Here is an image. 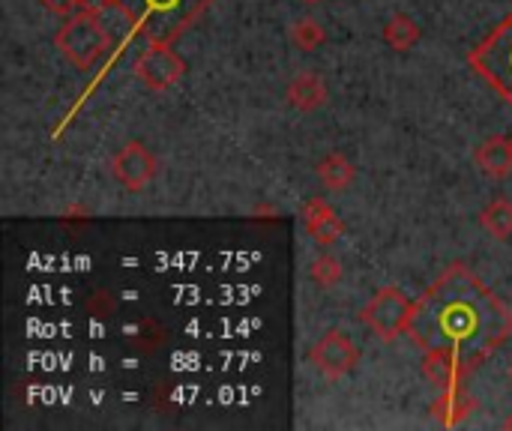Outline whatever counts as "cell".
<instances>
[{"mask_svg": "<svg viewBox=\"0 0 512 431\" xmlns=\"http://www.w3.org/2000/svg\"><path fill=\"white\" fill-rule=\"evenodd\" d=\"M54 45L75 69L87 72L111 48V36H108V27L99 21L96 12L78 9L75 15H69L60 24V30L54 33Z\"/></svg>", "mask_w": 512, "mask_h": 431, "instance_id": "3957f363", "label": "cell"}, {"mask_svg": "<svg viewBox=\"0 0 512 431\" xmlns=\"http://www.w3.org/2000/svg\"><path fill=\"white\" fill-rule=\"evenodd\" d=\"M309 360L315 363L318 372H324L330 381H339L345 375H351L360 363V351L357 345L342 333V330H330L321 336V342L309 351Z\"/></svg>", "mask_w": 512, "mask_h": 431, "instance_id": "52a82bcc", "label": "cell"}, {"mask_svg": "<svg viewBox=\"0 0 512 431\" xmlns=\"http://www.w3.org/2000/svg\"><path fill=\"white\" fill-rule=\"evenodd\" d=\"M504 429L512 431V414H510V417H507V423H504Z\"/></svg>", "mask_w": 512, "mask_h": 431, "instance_id": "603a6c76", "label": "cell"}, {"mask_svg": "<svg viewBox=\"0 0 512 431\" xmlns=\"http://www.w3.org/2000/svg\"><path fill=\"white\" fill-rule=\"evenodd\" d=\"M135 75L147 90L165 93L186 75V60L165 42H147V48L135 60Z\"/></svg>", "mask_w": 512, "mask_h": 431, "instance_id": "8992f818", "label": "cell"}, {"mask_svg": "<svg viewBox=\"0 0 512 431\" xmlns=\"http://www.w3.org/2000/svg\"><path fill=\"white\" fill-rule=\"evenodd\" d=\"M162 339H165V333L153 321H141V324H135L129 330V345L138 348V351H144V354H153L162 345Z\"/></svg>", "mask_w": 512, "mask_h": 431, "instance_id": "2e32d148", "label": "cell"}, {"mask_svg": "<svg viewBox=\"0 0 512 431\" xmlns=\"http://www.w3.org/2000/svg\"><path fill=\"white\" fill-rule=\"evenodd\" d=\"M510 381H512V366H510Z\"/></svg>", "mask_w": 512, "mask_h": 431, "instance_id": "d4e9b609", "label": "cell"}, {"mask_svg": "<svg viewBox=\"0 0 512 431\" xmlns=\"http://www.w3.org/2000/svg\"><path fill=\"white\" fill-rule=\"evenodd\" d=\"M318 177H321V183H324L327 189H333V192H345V189L354 183L357 168L348 162V156H345V153H330V156H324V159L318 162Z\"/></svg>", "mask_w": 512, "mask_h": 431, "instance_id": "4fadbf2b", "label": "cell"}, {"mask_svg": "<svg viewBox=\"0 0 512 431\" xmlns=\"http://www.w3.org/2000/svg\"><path fill=\"white\" fill-rule=\"evenodd\" d=\"M111 171L117 177V183L129 192H141L153 183L156 177V156L141 144V141H126L114 162H111Z\"/></svg>", "mask_w": 512, "mask_h": 431, "instance_id": "ba28073f", "label": "cell"}, {"mask_svg": "<svg viewBox=\"0 0 512 431\" xmlns=\"http://www.w3.org/2000/svg\"><path fill=\"white\" fill-rule=\"evenodd\" d=\"M291 42H294L300 51H315L318 45L327 42V30H324L318 21L303 18V21H297V24L291 27Z\"/></svg>", "mask_w": 512, "mask_h": 431, "instance_id": "9a60e30c", "label": "cell"}, {"mask_svg": "<svg viewBox=\"0 0 512 431\" xmlns=\"http://www.w3.org/2000/svg\"><path fill=\"white\" fill-rule=\"evenodd\" d=\"M411 315H414V303L393 285L375 291V297L363 306L360 312V321L384 342H396L402 333H408V324H411Z\"/></svg>", "mask_w": 512, "mask_h": 431, "instance_id": "5b68a950", "label": "cell"}, {"mask_svg": "<svg viewBox=\"0 0 512 431\" xmlns=\"http://www.w3.org/2000/svg\"><path fill=\"white\" fill-rule=\"evenodd\" d=\"M468 66L512 105V12L468 54Z\"/></svg>", "mask_w": 512, "mask_h": 431, "instance_id": "277c9868", "label": "cell"}, {"mask_svg": "<svg viewBox=\"0 0 512 431\" xmlns=\"http://www.w3.org/2000/svg\"><path fill=\"white\" fill-rule=\"evenodd\" d=\"M477 165L483 174H489L492 180H504L512 174V138L507 135H492L486 138L477 153H474Z\"/></svg>", "mask_w": 512, "mask_h": 431, "instance_id": "9c48e42d", "label": "cell"}, {"mask_svg": "<svg viewBox=\"0 0 512 431\" xmlns=\"http://www.w3.org/2000/svg\"><path fill=\"white\" fill-rule=\"evenodd\" d=\"M288 105H294L297 111H318L327 102V84L318 72H300L288 90H285Z\"/></svg>", "mask_w": 512, "mask_h": 431, "instance_id": "30bf717a", "label": "cell"}, {"mask_svg": "<svg viewBox=\"0 0 512 431\" xmlns=\"http://www.w3.org/2000/svg\"><path fill=\"white\" fill-rule=\"evenodd\" d=\"M342 234H345V225H342V219H339L336 213H333L330 219H324V222L312 231V237H315V240H318V246H324V249H327V246H333Z\"/></svg>", "mask_w": 512, "mask_h": 431, "instance_id": "d6986e66", "label": "cell"}, {"mask_svg": "<svg viewBox=\"0 0 512 431\" xmlns=\"http://www.w3.org/2000/svg\"><path fill=\"white\" fill-rule=\"evenodd\" d=\"M312 279H315L318 285H324V288H333V285L342 279V264H339V258H333V255L315 258V261H312Z\"/></svg>", "mask_w": 512, "mask_h": 431, "instance_id": "e0dca14e", "label": "cell"}, {"mask_svg": "<svg viewBox=\"0 0 512 431\" xmlns=\"http://www.w3.org/2000/svg\"><path fill=\"white\" fill-rule=\"evenodd\" d=\"M480 225L495 237V240H510L512 237V201L510 198H492L483 213Z\"/></svg>", "mask_w": 512, "mask_h": 431, "instance_id": "5bb4252c", "label": "cell"}, {"mask_svg": "<svg viewBox=\"0 0 512 431\" xmlns=\"http://www.w3.org/2000/svg\"><path fill=\"white\" fill-rule=\"evenodd\" d=\"M474 399L462 390V387H453V390H444V396L432 405V414L444 423V426H459L471 411H474Z\"/></svg>", "mask_w": 512, "mask_h": 431, "instance_id": "8fae6325", "label": "cell"}, {"mask_svg": "<svg viewBox=\"0 0 512 431\" xmlns=\"http://www.w3.org/2000/svg\"><path fill=\"white\" fill-rule=\"evenodd\" d=\"M408 336L423 357H444L465 378L510 342L512 309L468 264L456 261L414 303Z\"/></svg>", "mask_w": 512, "mask_h": 431, "instance_id": "6da1fadb", "label": "cell"}, {"mask_svg": "<svg viewBox=\"0 0 512 431\" xmlns=\"http://www.w3.org/2000/svg\"><path fill=\"white\" fill-rule=\"evenodd\" d=\"M117 6H123V0H81V9L96 12V15L111 12V9H117Z\"/></svg>", "mask_w": 512, "mask_h": 431, "instance_id": "44dd1931", "label": "cell"}, {"mask_svg": "<svg viewBox=\"0 0 512 431\" xmlns=\"http://www.w3.org/2000/svg\"><path fill=\"white\" fill-rule=\"evenodd\" d=\"M303 3H321V0H303Z\"/></svg>", "mask_w": 512, "mask_h": 431, "instance_id": "cb8c5ba5", "label": "cell"}, {"mask_svg": "<svg viewBox=\"0 0 512 431\" xmlns=\"http://www.w3.org/2000/svg\"><path fill=\"white\" fill-rule=\"evenodd\" d=\"M333 216V207L324 201V198H312V201H306V207H303V222H306V231L312 234L324 219H330Z\"/></svg>", "mask_w": 512, "mask_h": 431, "instance_id": "ac0fdd59", "label": "cell"}, {"mask_svg": "<svg viewBox=\"0 0 512 431\" xmlns=\"http://www.w3.org/2000/svg\"><path fill=\"white\" fill-rule=\"evenodd\" d=\"M111 297L105 294V291H96L93 297H90V312H96V315H108L111 312Z\"/></svg>", "mask_w": 512, "mask_h": 431, "instance_id": "7402d4cb", "label": "cell"}, {"mask_svg": "<svg viewBox=\"0 0 512 431\" xmlns=\"http://www.w3.org/2000/svg\"><path fill=\"white\" fill-rule=\"evenodd\" d=\"M51 15H60V18H69L75 15V9H81V0H39Z\"/></svg>", "mask_w": 512, "mask_h": 431, "instance_id": "ffe728a7", "label": "cell"}, {"mask_svg": "<svg viewBox=\"0 0 512 431\" xmlns=\"http://www.w3.org/2000/svg\"><path fill=\"white\" fill-rule=\"evenodd\" d=\"M213 0H123V12L132 24V33H144L147 42L171 45L180 39Z\"/></svg>", "mask_w": 512, "mask_h": 431, "instance_id": "7a4b0ae2", "label": "cell"}, {"mask_svg": "<svg viewBox=\"0 0 512 431\" xmlns=\"http://www.w3.org/2000/svg\"><path fill=\"white\" fill-rule=\"evenodd\" d=\"M423 30L420 24L408 15V12H396L387 24H384V42L393 48V51H411L417 42H420Z\"/></svg>", "mask_w": 512, "mask_h": 431, "instance_id": "7c38bea8", "label": "cell"}]
</instances>
